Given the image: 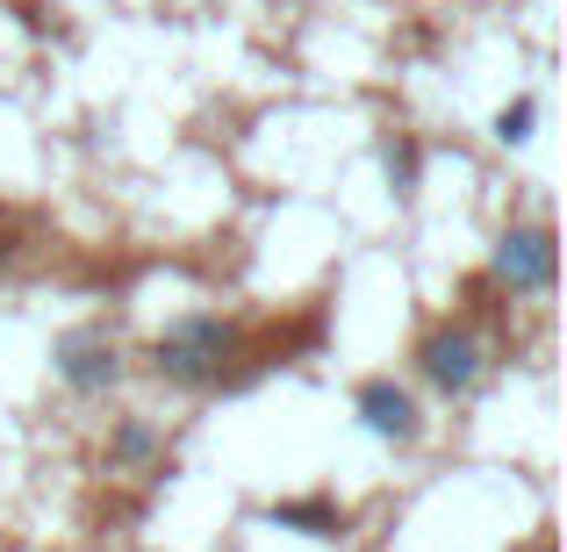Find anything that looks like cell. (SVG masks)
<instances>
[{"instance_id":"cell-1","label":"cell","mask_w":567,"mask_h":552,"mask_svg":"<svg viewBox=\"0 0 567 552\" xmlns=\"http://www.w3.org/2000/svg\"><path fill=\"white\" fill-rule=\"evenodd\" d=\"M237 360H245V331L216 309H194V316L166 323L144 352V366L166 387H187V395H208V387H237Z\"/></svg>"},{"instance_id":"cell-2","label":"cell","mask_w":567,"mask_h":552,"mask_svg":"<svg viewBox=\"0 0 567 552\" xmlns=\"http://www.w3.org/2000/svg\"><path fill=\"white\" fill-rule=\"evenodd\" d=\"M416 373H424V387H439L445 402H460V395L482 387L488 352H482V337H474L467 323H431V331L416 337Z\"/></svg>"},{"instance_id":"cell-3","label":"cell","mask_w":567,"mask_h":552,"mask_svg":"<svg viewBox=\"0 0 567 552\" xmlns=\"http://www.w3.org/2000/svg\"><path fill=\"white\" fill-rule=\"evenodd\" d=\"M482 288L546 294V288H554V230H546V222H517V230H503L496 251H488V280H482Z\"/></svg>"},{"instance_id":"cell-4","label":"cell","mask_w":567,"mask_h":552,"mask_svg":"<svg viewBox=\"0 0 567 552\" xmlns=\"http://www.w3.org/2000/svg\"><path fill=\"white\" fill-rule=\"evenodd\" d=\"M51 373L72 395H109V387L123 381V345H115L101 323H80V331H65L51 345Z\"/></svg>"},{"instance_id":"cell-5","label":"cell","mask_w":567,"mask_h":552,"mask_svg":"<svg viewBox=\"0 0 567 552\" xmlns=\"http://www.w3.org/2000/svg\"><path fill=\"white\" fill-rule=\"evenodd\" d=\"M352 416H360V430L381 438V445H416L424 438V409H416V395L395 381V373H367V381L352 387Z\"/></svg>"},{"instance_id":"cell-6","label":"cell","mask_w":567,"mask_h":552,"mask_svg":"<svg viewBox=\"0 0 567 552\" xmlns=\"http://www.w3.org/2000/svg\"><path fill=\"white\" fill-rule=\"evenodd\" d=\"M266 524L295 531V539H346V510H338L331 496H288V502L266 510Z\"/></svg>"},{"instance_id":"cell-7","label":"cell","mask_w":567,"mask_h":552,"mask_svg":"<svg viewBox=\"0 0 567 552\" xmlns=\"http://www.w3.org/2000/svg\"><path fill=\"white\" fill-rule=\"evenodd\" d=\"M381 166H388V187H395V201H410V194L424 187V144H416L410 129H395V137H388V152H381Z\"/></svg>"},{"instance_id":"cell-8","label":"cell","mask_w":567,"mask_h":552,"mask_svg":"<svg viewBox=\"0 0 567 552\" xmlns=\"http://www.w3.org/2000/svg\"><path fill=\"white\" fill-rule=\"evenodd\" d=\"M152 459H158V430L144 416H123L109 430V467H152Z\"/></svg>"},{"instance_id":"cell-9","label":"cell","mask_w":567,"mask_h":552,"mask_svg":"<svg viewBox=\"0 0 567 552\" xmlns=\"http://www.w3.org/2000/svg\"><path fill=\"white\" fill-rule=\"evenodd\" d=\"M532 129H539V101H532V94H517L511 108H496L488 137H496V144H532Z\"/></svg>"},{"instance_id":"cell-10","label":"cell","mask_w":567,"mask_h":552,"mask_svg":"<svg viewBox=\"0 0 567 552\" xmlns=\"http://www.w3.org/2000/svg\"><path fill=\"white\" fill-rule=\"evenodd\" d=\"M0 259H8V222H0Z\"/></svg>"},{"instance_id":"cell-11","label":"cell","mask_w":567,"mask_h":552,"mask_svg":"<svg viewBox=\"0 0 567 552\" xmlns=\"http://www.w3.org/2000/svg\"><path fill=\"white\" fill-rule=\"evenodd\" d=\"M539 552H546V545H539Z\"/></svg>"}]
</instances>
